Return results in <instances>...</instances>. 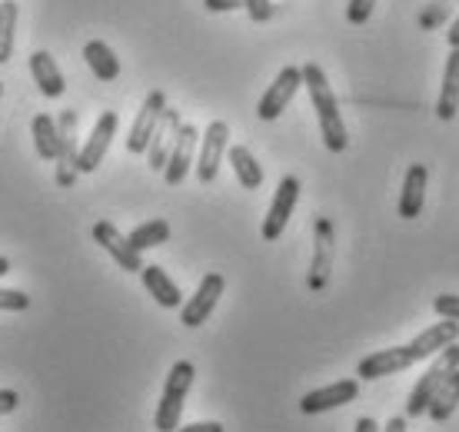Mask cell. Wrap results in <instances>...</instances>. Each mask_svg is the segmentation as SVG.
Here are the masks:
<instances>
[{
    "mask_svg": "<svg viewBox=\"0 0 459 432\" xmlns=\"http://www.w3.org/2000/svg\"><path fill=\"white\" fill-rule=\"evenodd\" d=\"M303 87L310 93V103L316 110V120H320V134L323 143L330 153H343L346 143H350V134H346L343 114H340V100H336L330 80L323 73L320 64H303Z\"/></svg>",
    "mask_w": 459,
    "mask_h": 432,
    "instance_id": "6da1fadb",
    "label": "cell"
},
{
    "mask_svg": "<svg viewBox=\"0 0 459 432\" xmlns=\"http://www.w3.org/2000/svg\"><path fill=\"white\" fill-rule=\"evenodd\" d=\"M194 376H196V369L190 359H180V363L170 366L167 383H163V396H160V402H157V416H153L157 432H173L180 426L186 396H190V386H194Z\"/></svg>",
    "mask_w": 459,
    "mask_h": 432,
    "instance_id": "7a4b0ae2",
    "label": "cell"
},
{
    "mask_svg": "<svg viewBox=\"0 0 459 432\" xmlns=\"http://www.w3.org/2000/svg\"><path fill=\"white\" fill-rule=\"evenodd\" d=\"M456 369H459V342H449L446 350H439L437 353V359L429 363V369L416 379L413 393H410V399H406V416H410V419L426 416L429 402H433V396H437V389L443 386Z\"/></svg>",
    "mask_w": 459,
    "mask_h": 432,
    "instance_id": "3957f363",
    "label": "cell"
},
{
    "mask_svg": "<svg viewBox=\"0 0 459 432\" xmlns=\"http://www.w3.org/2000/svg\"><path fill=\"white\" fill-rule=\"evenodd\" d=\"M303 87V67H283L276 73V80L266 87V93L256 103V117L260 120H276L290 107V100L299 93Z\"/></svg>",
    "mask_w": 459,
    "mask_h": 432,
    "instance_id": "277c9868",
    "label": "cell"
},
{
    "mask_svg": "<svg viewBox=\"0 0 459 432\" xmlns=\"http://www.w3.org/2000/svg\"><path fill=\"white\" fill-rule=\"evenodd\" d=\"M223 289H227V280H223L220 273L204 276V280H200V286H196V293L186 299L184 307H180V323H184V326H190V330L204 326V323L210 319V313L217 309Z\"/></svg>",
    "mask_w": 459,
    "mask_h": 432,
    "instance_id": "5b68a950",
    "label": "cell"
},
{
    "mask_svg": "<svg viewBox=\"0 0 459 432\" xmlns=\"http://www.w3.org/2000/svg\"><path fill=\"white\" fill-rule=\"evenodd\" d=\"M230 150V126L223 120H213V124L200 134V153H196V180L200 183H213L220 173V160Z\"/></svg>",
    "mask_w": 459,
    "mask_h": 432,
    "instance_id": "8992f818",
    "label": "cell"
},
{
    "mask_svg": "<svg viewBox=\"0 0 459 432\" xmlns=\"http://www.w3.org/2000/svg\"><path fill=\"white\" fill-rule=\"evenodd\" d=\"M77 120H81V114H77V110H64V114L57 117V130H60V153H57V160H54V163H57V177H54V180H57V186H64V190H67V186H74V183H77V153H81V150H77Z\"/></svg>",
    "mask_w": 459,
    "mask_h": 432,
    "instance_id": "52a82bcc",
    "label": "cell"
},
{
    "mask_svg": "<svg viewBox=\"0 0 459 432\" xmlns=\"http://www.w3.org/2000/svg\"><path fill=\"white\" fill-rule=\"evenodd\" d=\"M299 190H303V186H299L297 177H283V180H280V186H276V194H273V203H270V210H266V216H264L266 243H273V239L283 237L290 216H293V210H297Z\"/></svg>",
    "mask_w": 459,
    "mask_h": 432,
    "instance_id": "ba28073f",
    "label": "cell"
},
{
    "mask_svg": "<svg viewBox=\"0 0 459 432\" xmlns=\"http://www.w3.org/2000/svg\"><path fill=\"white\" fill-rule=\"evenodd\" d=\"M196 150H200V130L194 124H180L170 157H167V167H163V180L170 183V186H180L186 180L190 167L196 163Z\"/></svg>",
    "mask_w": 459,
    "mask_h": 432,
    "instance_id": "9c48e42d",
    "label": "cell"
},
{
    "mask_svg": "<svg viewBox=\"0 0 459 432\" xmlns=\"http://www.w3.org/2000/svg\"><path fill=\"white\" fill-rule=\"evenodd\" d=\"M117 124H120V117H117L114 110H104V114L97 117L91 137H87V143H83L81 153H77V170L93 173L104 163L107 150H110V140L117 137Z\"/></svg>",
    "mask_w": 459,
    "mask_h": 432,
    "instance_id": "30bf717a",
    "label": "cell"
},
{
    "mask_svg": "<svg viewBox=\"0 0 459 432\" xmlns=\"http://www.w3.org/2000/svg\"><path fill=\"white\" fill-rule=\"evenodd\" d=\"M330 270H333V223L326 216H320L316 229H313V263H310V280H307V286H310L313 293L330 283Z\"/></svg>",
    "mask_w": 459,
    "mask_h": 432,
    "instance_id": "8fae6325",
    "label": "cell"
},
{
    "mask_svg": "<svg viewBox=\"0 0 459 432\" xmlns=\"http://www.w3.org/2000/svg\"><path fill=\"white\" fill-rule=\"evenodd\" d=\"M163 110H167V97H163V91H150L143 107H140L137 120H134V126H130V137H126V150H130V153H147L150 137H153V130H157V124H160Z\"/></svg>",
    "mask_w": 459,
    "mask_h": 432,
    "instance_id": "7c38bea8",
    "label": "cell"
},
{
    "mask_svg": "<svg viewBox=\"0 0 459 432\" xmlns=\"http://www.w3.org/2000/svg\"><path fill=\"white\" fill-rule=\"evenodd\" d=\"M356 396H359V379H340V383H330V386L307 393V396L299 399V412L320 416L326 410H340L346 402H353Z\"/></svg>",
    "mask_w": 459,
    "mask_h": 432,
    "instance_id": "4fadbf2b",
    "label": "cell"
},
{
    "mask_svg": "<svg viewBox=\"0 0 459 432\" xmlns=\"http://www.w3.org/2000/svg\"><path fill=\"white\" fill-rule=\"evenodd\" d=\"M93 243H100V246L114 256L117 266H120V270H126V273H140V270H143L140 250H134V246H130V239H126L124 233L114 227V223H107V220L93 223Z\"/></svg>",
    "mask_w": 459,
    "mask_h": 432,
    "instance_id": "5bb4252c",
    "label": "cell"
},
{
    "mask_svg": "<svg viewBox=\"0 0 459 432\" xmlns=\"http://www.w3.org/2000/svg\"><path fill=\"white\" fill-rule=\"evenodd\" d=\"M416 359L410 353V346H390V350H379L369 353L367 359H359L356 366V379H383V376H396L403 369H410Z\"/></svg>",
    "mask_w": 459,
    "mask_h": 432,
    "instance_id": "9a60e30c",
    "label": "cell"
},
{
    "mask_svg": "<svg viewBox=\"0 0 459 432\" xmlns=\"http://www.w3.org/2000/svg\"><path fill=\"white\" fill-rule=\"evenodd\" d=\"M449 342H459V323H456V319H443V323H433L429 330H423L413 342H406V346H410L413 359L420 363V359H433L439 350H446Z\"/></svg>",
    "mask_w": 459,
    "mask_h": 432,
    "instance_id": "2e32d148",
    "label": "cell"
},
{
    "mask_svg": "<svg viewBox=\"0 0 459 432\" xmlns=\"http://www.w3.org/2000/svg\"><path fill=\"white\" fill-rule=\"evenodd\" d=\"M180 114L177 110H163L160 124H157V130H153V137H150V147H147V163L150 170H163L167 167V157H170L173 150V140H177V130H180Z\"/></svg>",
    "mask_w": 459,
    "mask_h": 432,
    "instance_id": "e0dca14e",
    "label": "cell"
},
{
    "mask_svg": "<svg viewBox=\"0 0 459 432\" xmlns=\"http://www.w3.org/2000/svg\"><path fill=\"white\" fill-rule=\"evenodd\" d=\"M426 183H429L426 163H413V167L406 170V180H403V190H400V216L403 220H416V216L423 213Z\"/></svg>",
    "mask_w": 459,
    "mask_h": 432,
    "instance_id": "ac0fdd59",
    "label": "cell"
},
{
    "mask_svg": "<svg viewBox=\"0 0 459 432\" xmlns=\"http://www.w3.org/2000/svg\"><path fill=\"white\" fill-rule=\"evenodd\" d=\"M30 77H34L37 91L44 93V97H50V100L64 97V91H67V83H64V73H60L57 60L50 57L47 50H37V54H30Z\"/></svg>",
    "mask_w": 459,
    "mask_h": 432,
    "instance_id": "d6986e66",
    "label": "cell"
},
{
    "mask_svg": "<svg viewBox=\"0 0 459 432\" xmlns=\"http://www.w3.org/2000/svg\"><path fill=\"white\" fill-rule=\"evenodd\" d=\"M459 114V47H453L443 70V87H439L437 117L439 120H456Z\"/></svg>",
    "mask_w": 459,
    "mask_h": 432,
    "instance_id": "ffe728a7",
    "label": "cell"
},
{
    "mask_svg": "<svg viewBox=\"0 0 459 432\" xmlns=\"http://www.w3.org/2000/svg\"><path fill=\"white\" fill-rule=\"evenodd\" d=\"M140 280H143L147 293L153 296L163 309L184 307V293H180V286L167 276V270H163V266H143V270H140Z\"/></svg>",
    "mask_w": 459,
    "mask_h": 432,
    "instance_id": "44dd1931",
    "label": "cell"
},
{
    "mask_svg": "<svg viewBox=\"0 0 459 432\" xmlns=\"http://www.w3.org/2000/svg\"><path fill=\"white\" fill-rule=\"evenodd\" d=\"M83 60H87V67L93 70V77L104 80V83L120 77V60H117V54L104 44V40H87V47H83Z\"/></svg>",
    "mask_w": 459,
    "mask_h": 432,
    "instance_id": "7402d4cb",
    "label": "cell"
},
{
    "mask_svg": "<svg viewBox=\"0 0 459 432\" xmlns=\"http://www.w3.org/2000/svg\"><path fill=\"white\" fill-rule=\"evenodd\" d=\"M227 160L230 167H233V173H237V180H240L243 190H260L264 186V167L256 163V157H253L247 147H230L227 150Z\"/></svg>",
    "mask_w": 459,
    "mask_h": 432,
    "instance_id": "603a6c76",
    "label": "cell"
},
{
    "mask_svg": "<svg viewBox=\"0 0 459 432\" xmlns=\"http://www.w3.org/2000/svg\"><path fill=\"white\" fill-rule=\"evenodd\" d=\"M34 150L37 157L47 160V163H54L60 153V130H57V120L50 114H37L34 117Z\"/></svg>",
    "mask_w": 459,
    "mask_h": 432,
    "instance_id": "cb8c5ba5",
    "label": "cell"
},
{
    "mask_svg": "<svg viewBox=\"0 0 459 432\" xmlns=\"http://www.w3.org/2000/svg\"><path fill=\"white\" fill-rule=\"evenodd\" d=\"M456 406H459V369L437 389V396H433V402H429L426 416H429L433 422H446L449 416L456 412Z\"/></svg>",
    "mask_w": 459,
    "mask_h": 432,
    "instance_id": "d4e9b609",
    "label": "cell"
},
{
    "mask_svg": "<svg viewBox=\"0 0 459 432\" xmlns=\"http://www.w3.org/2000/svg\"><path fill=\"white\" fill-rule=\"evenodd\" d=\"M126 239H130V246L140 253L153 250V246H163V243L170 239V223H167V220H147V223H140Z\"/></svg>",
    "mask_w": 459,
    "mask_h": 432,
    "instance_id": "484cf974",
    "label": "cell"
},
{
    "mask_svg": "<svg viewBox=\"0 0 459 432\" xmlns=\"http://www.w3.org/2000/svg\"><path fill=\"white\" fill-rule=\"evenodd\" d=\"M17 4L13 0H4L0 4V64H7L13 54V30H17Z\"/></svg>",
    "mask_w": 459,
    "mask_h": 432,
    "instance_id": "4316f807",
    "label": "cell"
},
{
    "mask_svg": "<svg viewBox=\"0 0 459 432\" xmlns=\"http://www.w3.org/2000/svg\"><path fill=\"white\" fill-rule=\"evenodd\" d=\"M30 307V296L21 293V289H0V309L4 313H21V309Z\"/></svg>",
    "mask_w": 459,
    "mask_h": 432,
    "instance_id": "83f0119b",
    "label": "cell"
},
{
    "mask_svg": "<svg viewBox=\"0 0 459 432\" xmlns=\"http://www.w3.org/2000/svg\"><path fill=\"white\" fill-rule=\"evenodd\" d=\"M243 11L250 13L253 23H266L273 17V0H243Z\"/></svg>",
    "mask_w": 459,
    "mask_h": 432,
    "instance_id": "f1b7e54d",
    "label": "cell"
},
{
    "mask_svg": "<svg viewBox=\"0 0 459 432\" xmlns=\"http://www.w3.org/2000/svg\"><path fill=\"white\" fill-rule=\"evenodd\" d=\"M373 7H377V0H350V4H346V21L367 23L369 13H373Z\"/></svg>",
    "mask_w": 459,
    "mask_h": 432,
    "instance_id": "f546056e",
    "label": "cell"
},
{
    "mask_svg": "<svg viewBox=\"0 0 459 432\" xmlns=\"http://www.w3.org/2000/svg\"><path fill=\"white\" fill-rule=\"evenodd\" d=\"M433 309H437L439 319H456L459 323V296H453V293L437 296V299H433Z\"/></svg>",
    "mask_w": 459,
    "mask_h": 432,
    "instance_id": "4dcf8cb0",
    "label": "cell"
},
{
    "mask_svg": "<svg viewBox=\"0 0 459 432\" xmlns=\"http://www.w3.org/2000/svg\"><path fill=\"white\" fill-rule=\"evenodd\" d=\"M21 406V393L17 389H0V416H7Z\"/></svg>",
    "mask_w": 459,
    "mask_h": 432,
    "instance_id": "1f68e13d",
    "label": "cell"
},
{
    "mask_svg": "<svg viewBox=\"0 0 459 432\" xmlns=\"http://www.w3.org/2000/svg\"><path fill=\"white\" fill-rule=\"evenodd\" d=\"M204 7L210 13H230V11H240L243 0H204Z\"/></svg>",
    "mask_w": 459,
    "mask_h": 432,
    "instance_id": "d6a6232c",
    "label": "cell"
},
{
    "mask_svg": "<svg viewBox=\"0 0 459 432\" xmlns=\"http://www.w3.org/2000/svg\"><path fill=\"white\" fill-rule=\"evenodd\" d=\"M173 432H223V426L220 422H194V426H184V429L177 426Z\"/></svg>",
    "mask_w": 459,
    "mask_h": 432,
    "instance_id": "836d02e7",
    "label": "cell"
},
{
    "mask_svg": "<svg viewBox=\"0 0 459 432\" xmlns=\"http://www.w3.org/2000/svg\"><path fill=\"white\" fill-rule=\"evenodd\" d=\"M353 429H356V432H379V426H377L373 419H369V416H359Z\"/></svg>",
    "mask_w": 459,
    "mask_h": 432,
    "instance_id": "e575fe53",
    "label": "cell"
},
{
    "mask_svg": "<svg viewBox=\"0 0 459 432\" xmlns=\"http://www.w3.org/2000/svg\"><path fill=\"white\" fill-rule=\"evenodd\" d=\"M383 432H406V416H393V419L383 426Z\"/></svg>",
    "mask_w": 459,
    "mask_h": 432,
    "instance_id": "d590c367",
    "label": "cell"
},
{
    "mask_svg": "<svg viewBox=\"0 0 459 432\" xmlns=\"http://www.w3.org/2000/svg\"><path fill=\"white\" fill-rule=\"evenodd\" d=\"M449 47H459V17L453 21V27H449Z\"/></svg>",
    "mask_w": 459,
    "mask_h": 432,
    "instance_id": "8d00e7d4",
    "label": "cell"
},
{
    "mask_svg": "<svg viewBox=\"0 0 459 432\" xmlns=\"http://www.w3.org/2000/svg\"><path fill=\"white\" fill-rule=\"evenodd\" d=\"M439 17H443V7H437V11H429V13H423V23H437Z\"/></svg>",
    "mask_w": 459,
    "mask_h": 432,
    "instance_id": "74e56055",
    "label": "cell"
},
{
    "mask_svg": "<svg viewBox=\"0 0 459 432\" xmlns=\"http://www.w3.org/2000/svg\"><path fill=\"white\" fill-rule=\"evenodd\" d=\"M11 273V260L7 256H0V276H7Z\"/></svg>",
    "mask_w": 459,
    "mask_h": 432,
    "instance_id": "f35d334b",
    "label": "cell"
},
{
    "mask_svg": "<svg viewBox=\"0 0 459 432\" xmlns=\"http://www.w3.org/2000/svg\"><path fill=\"white\" fill-rule=\"evenodd\" d=\"M0 97H4V83H0Z\"/></svg>",
    "mask_w": 459,
    "mask_h": 432,
    "instance_id": "ab89813d",
    "label": "cell"
}]
</instances>
